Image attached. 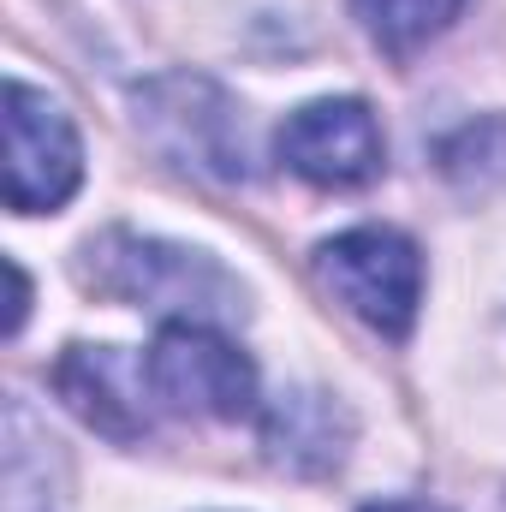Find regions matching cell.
Masks as SVG:
<instances>
[{
    "label": "cell",
    "instance_id": "obj_7",
    "mask_svg": "<svg viewBox=\"0 0 506 512\" xmlns=\"http://www.w3.org/2000/svg\"><path fill=\"white\" fill-rule=\"evenodd\" d=\"M48 382L78 423H90L108 441H143L155 423L149 370L126 346H66Z\"/></svg>",
    "mask_w": 506,
    "mask_h": 512
},
{
    "label": "cell",
    "instance_id": "obj_3",
    "mask_svg": "<svg viewBox=\"0 0 506 512\" xmlns=\"http://www.w3.org/2000/svg\"><path fill=\"white\" fill-rule=\"evenodd\" d=\"M155 411L191 417V423H239L256 411V364L203 322H167L155 346L143 352Z\"/></svg>",
    "mask_w": 506,
    "mask_h": 512
},
{
    "label": "cell",
    "instance_id": "obj_11",
    "mask_svg": "<svg viewBox=\"0 0 506 512\" xmlns=\"http://www.w3.org/2000/svg\"><path fill=\"white\" fill-rule=\"evenodd\" d=\"M0 268H6V286H12V298H6V322H0V334L12 340V334L24 328V310H30V280H24V268H18L12 256H6Z\"/></svg>",
    "mask_w": 506,
    "mask_h": 512
},
{
    "label": "cell",
    "instance_id": "obj_1",
    "mask_svg": "<svg viewBox=\"0 0 506 512\" xmlns=\"http://www.w3.org/2000/svg\"><path fill=\"white\" fill-rule=\"evenodd\" d=\"M78 280L96 298L137 304L167 322H203V328H233L251 316L245 280L221 256L173 239H143L126 227H108L78 245Z\"/></svg>",
    "mask_w": 506,
    "mask_h": 512
},
{
    "label": "cell",
    "instance_id": "obj_5",
    "mask_svg": "<svg viewBox=\"0 0 506 512\" xmlns=\"http://www.w3.org/2000/svg\"><path fill=\"white\" fill-rule=\"evenodd\" d=\"M0 108H6L0 114L6 120V209L54 215L84 185V143H78L72 114L24 78H6Z\"/></svg>",
    "mask_w": 506,
    "mask_h": 512
},
{
    "label": "cell",
    "instance_id": "obj_2",
    "mask_svg": "<svg viewBox=\"0 0 506 512\" xmlns=\"http://www.w3.org/2000/svg\"><path fill=\"white\" fill-rule=\"evenodd\" d=\"M131 120L155 143L161 161L179 173H197L209 185H245L251 179V137L245 108L203 72H161L131 90Z\"/></svg>",
    "mask_w": 506,
    "mask_h": 512
},
{
    "label": "cell",
    "instance_id": "obj_12",
    "mask_svg": "<svg viewBox=\"0 0 506 512\" xmlns=\"http://www.w3.org/2000/svg\"><path fill=\"white\" fill-rule=\"evenodd\" d=\"M358 512H447V507H435V501H370Z\"/></svg>",
    "mask_w": 506,
    "mask_h": 512
},
{
    "label": "cell",
    "instance_id": "obj_6",
    "mask_svg": "<svg viewBox=\"0 0 506 512\" xmlns=\"http://www.w3.org/2000/svg\"><path fill=\"white\" fill-rule=\"evenodd\" d=\"M274 155L286 173H298L316 191H364L387 167V137H381L370 102L322 96L286 114V126L274 131Z\"/></svg>",
    "mask_w": 506,
    "mask_h": 512
},
{
    "label": "cell",
    "instance_id": "obj_8",
    "mask_svg": "<svg viewBox=\"0 0 506 512\" xmlns=\"http://www.w3.org/2000/svg\"><path fill=\"white\" fill-rule=\"evenodd\" d=\"M358 441V417L340 393L286 387L262 411V459L286 477H334Z\"/></svg>",
    "mask_w": 506,
    "mask_h": 512
},
{
    "label": "cell",
    "instance_id": "obj_9",
    "mask_svg": "<svg viewBox=\"0 0 506 512\" xmlns=\"http://www.w3.org/2000/svg\"><path fill=\"white\" fill-rule=\"evenodd\" d=\"M364 36L376 42L387 60H411L423 54L441 30H453V18L465 12V0H352Z\"/></svg>",
    "mask_w": 506,
    "mask_h": 512
},
{
    "label": "cell",
    "instance_id": "obj_10",
    "mask_svg": "<svg viewBox=\"0 0 506 512\" xmlns=\"http://www.w3.org/2000/svg\"><path fill=\"white\" fill-rule=\"evenodd\" d=\"M435 161L453 191L477 197V191L506 185V114H483V120H465L459 131H447Z\"/></svg>",
    "mask_w": 506,
    "mask_h": 512
},
{
    "label": "cell",
    "instance_id": "obj_4",
    "mask_svg": "<svg viewBox=\"0 0 506 512\" xmlns=\"http://www.w3.org/2000/svg\"><path fill=\"white\" fill-rule=\"evenodd\" d=\"M316 280L387 340H405L423 304V251L399 227H352L316 245Z\"/></svg>",
    "mask_w": 506,
    "mask_h": 512
}]
</instances>
